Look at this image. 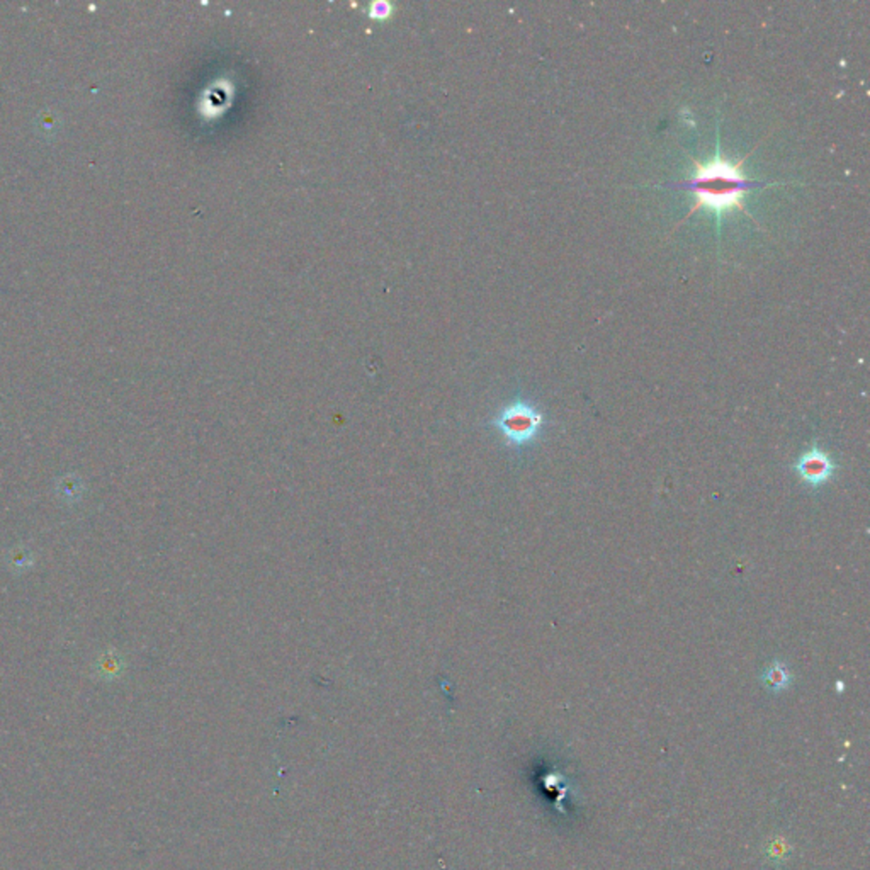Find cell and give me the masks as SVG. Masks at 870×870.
Listing matches in <instances>:
<instances>
[{
	"label": "cell",
	"mask_w": 870,
	"mask_h": 870,
	"mask_svg": "<svg viewBox=\"0 0 870 870\" xmlns=\"http://www.w3.org/2000/svg\"><path fill=\"white\" fill-rule=\"evenodd\" d=\"M9 565L16 572H23L32 565V554L26 547H16L9 552Z\"/></svg>",
	"instance_id": "obj_6"
},
{
	"label": "cell",
	"mask_w": 870,
	"mask_h": 870,
	"mask_svg": "<svg viewBox=\"0 0 870 870\" xmlns=\"http://www.w3.org/2000/svg\"><path fill=\"white\" fill-rule=\"evenodd\" d=\"M796 471L804 483L811 486H819L831 479L833 472H835V463H833L831 456H828L825 450L819 449V447H812L797 459Z\"/></svg>",
	"instance_id": "obj_3"
},
{
	"label": "cell",
	"mask_w": 870,
	"mask_h": 870,
	"mask_svg": "<svg viewBox=\"0 0 870 870\" xmlns=\"http://www.w3.org/2000/svg\"><path fill=\"white\" fill-rule=\"evenodd\" d=\"M116 670H118V662H116V660L109 658V662H107V660H102V665H100V673L107 675V677H111V675H116Z\"/></svg>",
	"instance_id": "obj_7"
},
{
	"label": "cell",
	"mask_w": 870,
	"mask_h": 870,
	"mask_svg": "<svg viewBox=\"0 0 870 870\" xmlns=\"http://www.w3.org/2000/svg\"><path fill=\"white\" fill-rule=\"evenodd\" d=\"M389 10H391L389 3H386V2L374 3V6H373V16L386 17V16H389Z\"/></svg>",
	"instance_id": "obj_8"
},
{
	"label": "cell",
	"mask_w": 870,
	"mask_h": 870,
	"mask_svg": "<svg viewBox=\"0 0 870 870\" xmlns=\"http://www.w3.org/2000/svg\"><path fill=\"white\" fill-rule=\"evenodd\" d=\"M763 682L768 685V687L774 688V690H783V688L789 687L790 673L783 663L775 662V663H772L767 670H765Z\"/></svg>",
	"instance_id": "obj_4"
},
{
	"label": "cell",
	"mask_w": 870,
	"mask_h": 870,
	"mask_svg": "<svg viewBox=\"0 0 870 870\" xmlns=\"http://www.w3.org/2000/svg\"><path fill=\"white\" fill-rule=\"evenodd\" d=\"M765 182L748 179L741 172V162H732L716 148V153L707 162H694V174L677 187L694 196L690 213L709 209L721 218L732 209L745 211V199L750 191L765 187Z\"/></svg>",
	"instance_id": "obj_1"
},
{
	"label": "cell",
	"mask_w": 870,
	"mask_h": 870,
	"mask_svg": "<svg viewBox=\"0 0 870 870\" xmlns=\"http://www.w3.org/2000/svg\"><path fill=\"white\" fill-rule=\"evenodd\" d=\"M56 493L60 494L61 500L68 501V503H74V501L80 500L82 493H84L82 479L74 475L65 476L63 479H60L58 485H56Z\"/></svg>",
	"instance_id": "obj_5"
},
{
	"label": "cell",
	"mask_w": 870,
	"mask_h": 870,
	"mask_svg": "<svg viewBox=\"0 0 870 870\" xmlns=\"http://www.w3.org/2000/svg\"><path fill=\"white\" fill-rule=\"evenodd\" d=\"M543 422V415L532 405L517 402L505 408L497 424L508 440L514 444H525L537 435Z\"/></svg>",
	"instance_id": "obj_2"
}]
</instances>
